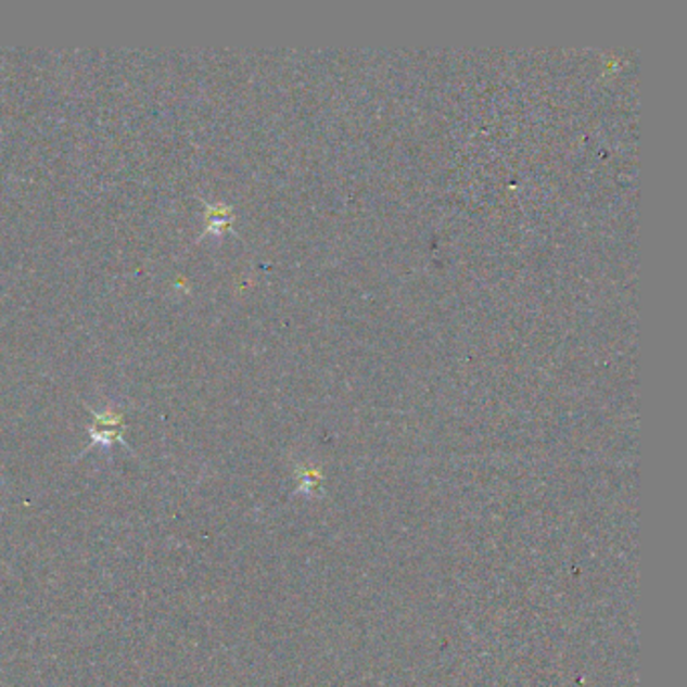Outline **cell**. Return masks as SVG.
<instances>
[{
  "label": "cell",
  "instance_id": "1",
  "mask_svg": "<svg viewBox=\"0 0 687 687\" xmlns=\"http://www.w3.org/2000/svg\"><path fill=\"white\" fill-rule=\"evenodd\" d=\"M124 432V416L107 409V411H101L96 414V423L91 425V437L96 444H103V446H110L115 440L122 437Z\"/></svg>",
  "mask_w": 687,
  "mask_h": 687
}]
</instances>
